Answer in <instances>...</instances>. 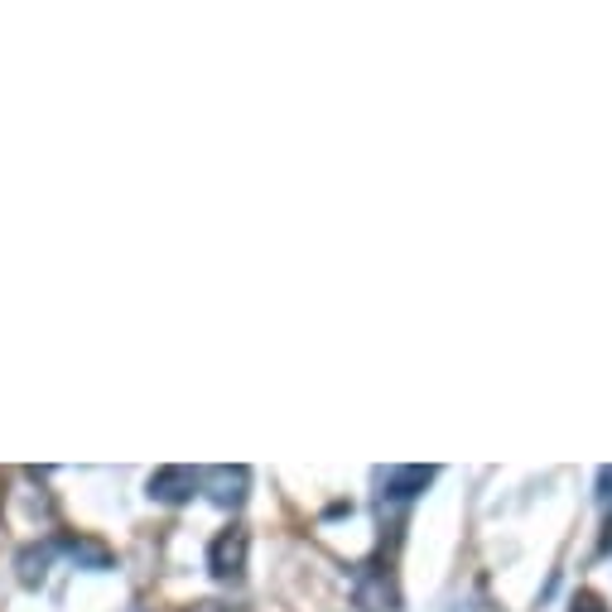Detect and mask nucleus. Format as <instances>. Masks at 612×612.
Listing matches in <instances>:
<instances>
[{
  "mask_svg": "<svg viewBox=\"0 0 612 612\" xmlns=\"http://www.w3.org/2000/svg\"><path fill=\"white\" fill-rule=\"evenodd\" d=\"M208 564H213L217 578H241V570H247V530H227V536H217Z\"/></svg>",
  "mask_w": 612,
  "mask_h": 612,
  "instance_id": "nucleus-1",
  "label": "nucleus"
},
{
  "mask_svg": "<svg viewBox=\"0 0 612 612\" xmlns=\"http://www.w3.org/2000/svg\"><path fill=\"white\" fill-rule=\"evenodd\" d=\"M358 608L362 612H396L400 608L396 584L386 574H362L358 578Z\"/></svg>",
  "mask_w": 612,
  "mask_h": 612,
  "instance_id": "nucleus-2",
  "label": "nucleus"
},
{
  "mask_svg": "<svg viewBox=\"0 0 612 612\" xmlns=\"http://www.w3.org/2000/svg\"><path fill=\"white\" fill-rule=\"evenodd\" d=\"M193 483H198V477L188 469H160L150 477V497H160V502H188Z\"/></svg>",
  "mask_w": 612,
  "mask_h": 612,
  "instance_id": "nucleus-3",
  "label": "nucleus"
},
{
  "mask_svg": "<svg viewBox=\"0 0 612 612\" xmlns=\"http://www.w3.org/2000/svg\"><path fill=\"white\" fill-rule=\"evenodd\" d=\"M241 497H247V469H217L213 473V502L237 507Z\"/></svg>",
  "mask_w": 612,
  "mask_h": 612,
  "instance_id": "nucleus-4",
  "label": "nucleus"
},
{
  "mask_svg": "<svg viewBox=\"0 0 612 612\" xmlns=\"http://www.w3.org/2000/svg\"><path fill=\"white\" fill-rule=\"evenodd\" d=\"M429 469H396V473H386V487H391V497H415L410 487H425L429 483Z\"/></svg>",
  "mask_w": 612,
  "mask_h": 612,
  "instance_id": "nucleus-5",
  "label": "nucleus"
},
{
  "mask_svg": "<svg viewBox=\"0 0 612 612\" xmlns=\"http://www.w3.org/2000/svg\"><path fill=\"white\" fill-rule=\"evenodd\" d=\"M68 554H73V560H83V564H92V570H107V564H111V554L97 540H73Z\"/></svg>",
  "mask_w": 612,
  "mask_h": 612,
  "instance_id": "nucleus-6",
  "label": "nucleus"
},
{
  "mask_svg": "<svg viewBox=\"0 0 612 612\" xmlns=\"http://www.w3.org/2000/svg\"><path fill=\"white\" fill-rule=\"evenodd\" d=\"M574 612H608L603 603H598V598L594 594H584V598H578V603H574Z\"/></svg>",
  "mask_w": 612,
  "mask_h": 612,
  "instance_id": "nucleus-7",
  "label": "nucleus"
},
{
  "mask_svg": "<svg viewBox=\"0 0 612 612\" xmlns=\"http://www.w3.org/2000/svg\"><path fill=\"white\" fill-rule=\"evenodd\" d=\"M193 612H222V608H217V603H198Z\"/></svg>",
  "mask_w": 612,
  "mask_h": 612,
  "instance_id": "nucleus-8",
  "label": "nucleus"
}]
</instances>
